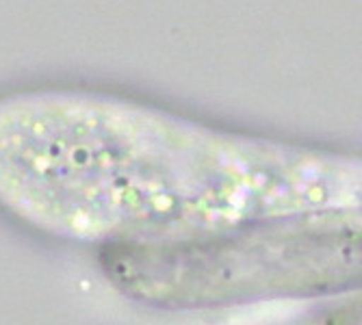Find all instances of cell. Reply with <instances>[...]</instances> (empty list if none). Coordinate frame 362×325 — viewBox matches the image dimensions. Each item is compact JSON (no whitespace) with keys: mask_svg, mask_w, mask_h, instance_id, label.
<instances>
[{"mask_svg":"<svg viewBox=\"0 0 362 325\" xmlns=\"http://www.w3.org/2000/svg\"><path fill=\"white\" fill-rule=\"evenodd\" d=\"M0 206L52 237L182 243L360 206V160L189 119L115 93L0 98Z\"/></svg>","mask_w":362,"mask_h":325,"instance_id":"cell-1","label":"cell"},{"mask_svg":"<svg viewBox=\"0 0 362 325\" xmlns=\"http://www.w3.org/2000/svg\"><path fill=\"white\" fill-rule=\"evenodd\" d=\"M103 267L124 295L158 308L323 295L360 276V215L310 213L182 243L103 247Z\"/></svg>","mask_w":362,"mask_h":325,"instance_id":"cell-2","label":"cell"}]
</instances>
